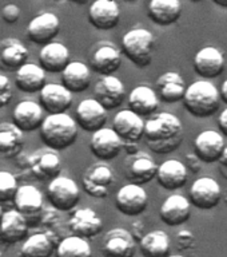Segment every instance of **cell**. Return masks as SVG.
Here are the masks:
<instances>
[{
    "label": "cell",
    "instance_id": "cell-47",
    "mask_svg": "<svg viewBox=\"0 0 227 257\" xmlns=\"http://www.w3.org/2000/svg\"><path fill=\"white\" fill-rule=\"evenodd\" d=\"M219 162L222 165H223V166H226V168H227V145H226V146H224L223 153H222V156H220Z\"/></svg>",
    "mask_w": 227,
    "mask_h": 257
},
{
    "label": "cell",
    "instance_id": "cell-45",
    "mask_svg": "<svg viewBox=\"0 0 227 257\" xmlns=\"http://www.w3.org/2000/svg\"><path fill=\"white\" fill-rule=\"evenodd\" d=\"M12 99V91H0V108L6 107Z\"/></svg>",
    "mask_w": 227,
    "mask_h": 257
},
{
    "label": "cell",
    "instance_id": "cell-20",
    "mask_svg": "<svg viewBox=\"0 0 227 257\" xmlns=\"http://www.w3.org/2000/svg\"><path fill=\"white\" fill-rule=\"evenodd\" d=\"M30 51L19 39L6 38L0 40V68L7 72H16L28 62Z\"/></svg>",
    "mask_w": 227,
    "mask_h": 257
},
{
    "label": "cell",
    "instance_id": "cell-38",
    "mask_svg": "<svg viewBox=\"0 0 227 257\" xmlns=\"http://www.w3.org/2000/svg\"><path fill=\"white\" fill-rule=\"evenodd\" d=\"M56 254L60 257H88L92 254L91 245L88 238L72 234L59 241L56 246Z\"/></svg>",
    "mask_w": 227,
    "mask_h": 257
},
{
    "label": "cell",
    "instance_id": "cell-36",
    "mask_svg": "<svg viewBox=\"0 0 227 257\" xmlns=\"http://www.w3.org/2000/svg\"><path fill=\"white\" fill-rule=\"evenodd\" d=\"M158 165L146 154L136 156L127 168V177L136 184H147L152 178H156Z\"/></svg>",
    "mask_w": 227,
    "mask_h": 257
},
{
    "label": "cell",
    "instance_id": "cell-24",
    "mask_svg": "<svg viewBox=\"0 0 227 257\" xmlns=\"http://www.w3.org/2000/svg\"><path fill=\"white\" fill-rule=\"evenodd\" d=\"M191 201L182 194L167 197L160 206V220L168 226L184 224L191 214Z\"/></svg>",
    "mask_w": 227,
    "mask_h": 257
},
{
    "label": "cell",
    "instance_id": "cell-15",
    "mask_svg": "<svg viewBox=\"0 0 227 257\" xmlns=\"http://www.w3.org/2000/svg\"><path fill=\"white\" fill-rule=\"evenodd\" d=\"M119 20L120 8L115 0H95L88 8V22L96 30H112Z\"/></svg>",
    "mask_w": 227,
    "mask_h": 257
},
{
    "label": "cell",
    "instance_id": "cell-19",
    "mask_svg": "<svg viewBox=\"0 0 227 257\" xmlns=\"http://www.w3.org/2000/svg\"><path fill=\"white\" fill-rule=\"evenodd\" d=\"M44 118V108L34 100H22L12 111V122L23 133H31L40 128Z\"/></svg>",
    "mask_w": 227,
    "mask_h": 257
},
{
    "label": "cell",
    "instance_id": "cell-4",
    "mask_svg": "<svg viewBox=\"0 0 227 257\" xmlns=\"http://www.w3.org/2000/svg\"><path fill=\"white\" fill-rule=\"evenodd\" d=\"M155 38L146 28H132L122 38L124 55L139 67L147 66L152 60Z\"/></svg>",
    "mask_w": 227,
    "mask_h": 257
},
{
    "label": "cell",
    "instance_id": "cell-12",
    "mask_svg": "<svg viewBox=\"0 0 227 257\" xmlns=\"http://www.w3.org/2000/svg\"><path fill=\"white\" fill-rule=\"evenodd\" d=\"M60 31L59 18L52 12H43L35 16L27 26V36L38 46L54 42Z\"/></svg>",
    "mask_w": 227,
    "mask_h": 257
},
{
    "label": "cell",
    "instance_id": "cell-3",
    "mask_svg": "<svg viewBox=\"0 0 227 257\" xmlns=\"http://www.w3.org/2000/svg\"><path fill=\"white\" fill-rule=\"evenodd\" d=\"M220 92L210 82L202 79L188 84L183 96L184 107L196 118H207L219 108Z\"/></svg>",
    "mask_w": 227,
    "mask_h": 257
},
{
    "label": "cell",
    "instance_id": "cell-18",
    "mask_svg": "<svg viewBox=\"0 0 227 257\" xmlns=\"http://www.w3.org/2000/svg\"><path fill=\"white\" fill-rule=\"evenodd\" d=\"M226 64L223 52L219 48L207 46L200 48L194 56V68L199 76H203L204 79L216 78L222 74Z\"/></svg>",
    "mask_w": 227,
    "mask_h": 257
},
{
    "label": "cell",
    "instance_id": "cell-30",
    "mask_svg": "<svg viewBox=\"0 0 227 257\" xmlns=\"http://www.w3.org/2000/svg\"><path fill=\"white\" fill-rule=\"evenodd\" d=\"M46 70L40 64L26 63L16 71L15 84L20 91L34 94L39 92L46 84Z\"/></svg>",
    "mask_w": 227,
    "mask_h": 257
},
{
    "label": "cell",
    "instance_id": "cell-26",
    "mask_svg": "<svg viewBox=\"0 0 227 257\" xmlns=\"http://www.w3.org/2000/svg\"><path fill=\"white\" fill-rule=\"evenodd\" d=\"M102 250L108 256H132L135 250V237L127 229H111L104 237Z\"/></svg>",
    "mask_w": 227,
    "mask_h": 257
},
{
    "label": "cell",
    "instance_id": "cell-53",
    "mask_svg": "<svg viewBox=\"0 0 227 257\" xmlns=\"http://www.w3.org/2000/svg\"><path fill=\"white\" fill-rule=\"evenodd\" d=\"M0 256H2V252H0Z\"/></svg>",
    "mask_w": 227,
    "mask_h": 257
},
{
    "label": "cell",
    "instance_id": "cell-32",
    "mask_svg": "<svg viewBox=\"0 0 227 257\" xmlns=\"http://www.w3.org/2000/svg\"><path fill=\"white\" fill-rule=\"evenodd\" d=\"M62 83L72 92L84 91L91 83V70L83 62L72 60L62 71Z\"/></svg>",
    "mask_w": 227,
    "mask_h": 257
},
{
    "label": "cell",
    "instance_id": "cell-44",
    "mask_svg": "<svg viewBox=\"0 0 227 257\" xmlns=\"http://www.w3.org/2000/svg\"><path fill=\"white\" fill-rule=\"evenodd\" d=\"M218 124H219V128H220V132H222V134H224V136L227 137V107L219 114Z\"/></svg>",
    "mask_w": 227,
    "mask_h": 257
},
{
    "label": "cell",
    "instance_id": "cell-35",
    "mask_svg": "<svg viewBox=\"0 0 227 257\" xmlns=\"http://www.w3.org/2000/svg\"><path fill=\"white\" fill-rule=\"evenodd\" d=\"M23 144V132L14 122L0 123V157L11 158L18 156Z\"/></svg>",
    "mask_w": 227,
    "mask_h": 257
},
{
    "label": "cell",
    "instance_id": "cell-49",
    "mask_svg": "<svg viewBox=\"0 0 227 257\" xmlns=\"http://www.w3.org/2000/svg\"><path fill=\"white\" fill-rule=\"evenodd\" d=\"M3 214H4L3 208H2V205H0V222H2V218H3Z\"/></svg>",
    "mask_w": 227,
    "mask_h": 257
},
{
    "label": "cell",
    "instance_id": "cell-33",
    "mask_svg": "<svg viewBox=\"0 0 227 257\" xmlns=\"http://www.w3.org/2000/svg\"><path fill=\"white\" fill-rule=\"evenodd\" d=\"M158 104H159L158 92L146 84L136 86L128 96V107L142 116L155 112Z\"/></svg>",
    "mask_w": 227,
    "mask_h": 257
},
{
    "label": "cell",
    "instance_id": "cell-50",
    "mask_svg": "<svg viewBox=\"0 0 227 257\" xmlns=\"http://www.w3.org/2000/svg\"><path fill=\"white\" fill-rule=\"evenodd\" d=\"M71 2H76V3H84L86 0H71Z\"/></svg>",
    "mask_w": 227,
    "mask_h": 257
},
{
    "label": "cell",
    "instance_id": "cell-9",
    "mask_svg": "<svg viewBox=\"0 0 227 257\" xmlns=\"http://www.w3.org/2000/svg\"><path fill=\"white\" fill-rule=\"evenodd\" d=\"M124 148L123 140L112 128L102 127L92 133L90 150L100 161H111L119 156Z\"/></svg>",
    "mask_w": 227,
    "mask_h": 257
},
{
    "label": "cell",
    "instance_id": "cell-31",
    "mask_svg": "<svg viewBox=\"0 0 227 257\" xmlns=\"http://www.w3.org/2000/svg\"><path fill=\"white\" fill-rule=\"evenodd\" d=\"M182 15L180 0H151L148 3V18L158 26H171Z\"/></svg>",
    "mask_w": 227,
    "mask_h": 257
},
{
    "label": "cell",
    "instance_id": "cell-2",
    "mask_svg": "<svg viewBox=\"0 0 227 257\" xmlns=\"http://www.w3.org/2000/svg\"><path fill=\"white\" fill-rule=\"evenodd\" d=\"M78 122L67 112L48 114L40 126V140L47 148L56 152L66 150L78 138Z\"/></svg>",
    "mask_w": 227,
    "mask_h": 257
},
{
    "label": "cell",
    "instance_id": "cell-14",
    "mask_svg": "<svg viewBox=\"0 0 227 257\" xmlns=\"http://www.w3.org/2000/svg\"><path fill=\"white\" fill-rule=\"evenodd\" d=\"M76 122L84 132L94 133L104 127L107 120V108L96 98L83 99L76 107Z\"/></svg>",
    "mask_w": 227,
    "mask_h": 257
},
{
    "label": "cell",
    "instance_id": "cell-22",
    "mask_svg": "<svg viewBox=\"0 0 227 257\" xmlns=\"http://www.w3.org/2000/svg\"><path fill=\"white\" fill-rule=\"evenodd\" d=\"M224 144L223 134L216 130H204L199 133L194 140L195 154L206 164H211L220 160L223 153Z\"/></svg>",
    "mask_w": 227,
    "mask_h": 257
},
{
    "label": "cell",
    "instance_id": "cell-41",
    "mask_svg": "<svg viewBox=\"0 0 227 257\" xmlns=\"http://www.w3.org/2000/svg\"><path fill=\"white\" fill-rule=\"evenodd\" d=\"M176 242L179 245V248L188 249L191 248L192 244L195 242V237H194V234H192L190 230L183 229V230H180V232L176 234Z\"/></svg>",
    "mask_w": 227,
    "mask_h": 257
},
{
    "label": "cell",
    "instance_id": "cell-28",
    "mask_svg": "<svg viewBox=\"0 0 227 257\" xmlns=\"http://www.w3.org/2000/svg\"><path fill=\"white\" fill-rule=\"evenodd\" d=\"M156 92L167 103H175L183 99L187 84L183 76L176 71H167L156 79Z\"/></svg>",
    "mask_w": 227,
    "mask_h": 257
},
{
    "label": "cell",
    "instance_id": "cell-23",
    "mask_svg": "<svg viewBox=\"0 0 227 257\" xmlns=\"http://www.w3.org/2000/svg\"><path fill=\"white\" fill-rule=\"evenodd\" d=\"M28 228L27 218L18 209L7 210L0 222V241L4 244H16L26 240Z\"/></svg>",
    "mask_w": 227,
    "mask_h": 257
},
{
    "label": "cell",
    "instance_id": "cell-25",
    "mask_svg": "<svg viewBox=\"0 0 227 257\" xmlns=\"http://www.w3.org/2000/svg\"><path fill=\"white\" fill-rule=\"evenodd\" d=\"M187 177L188 169L186 164L175 158L162 162L156 172V180L162 188L167 190H176L184 186Z\"/></svg>",
    "mask_w": 227,
    "mask_h": 257
},
{
    "label": "cell",
    "instance_id": "cell-42",
    "mask_svg": "<svg viewBox=\"0 0 227 257\" xmlns=\"http://www.w3.org/2000/svg\"><path fill=\"white\" fill-rule=\"evenodd\" d=\"M187 161H188V165H186V166H187V169H191L194 173L199 172L200 164L203 162V161L200 160L199 157L196 156V154H195V156L190 154V156H187Z\"/></svg>",
    "mask_w": 227,
    "mask_h": 257
},
{
    "label": "cell",
    "instance_id": "cell-43",
    "mask_svg": "<svg viewBox=\"0 0 227 257\" xmlns=\"http://www.w3.org/2000/svg\"><path fill=\"white\" fill-rule=\"evenodd\" d=\"M0 91H12L11 79L7 75H4L3 72H0Z\"/></svg>",
    "mask_w": 227,
    "mask_h": 257
},
{
    "label": "cell",
    "instance_id": "cell-46",
    "mask_svg": "<svg viewBox=\"0 0 227 257\" xmlns=\"http://www.w3.org/2000/svg\"><path fill=\"white\" fill-rule=\"evenodd\" d=\"M219 92H220V98H222L224 103L227 104V79L224 80L223 83H222V86H220Z\"/></svg>",
    "mask_w": 227,
    "mask_h": 257
},
{
    "label": "cell",
    "instance_id": "cell-52",
    "mask_svg": "<svg viewBox=\"0 0 227 257\" xmlns=\"http://www.w3.org/2000/svg\"><path fill=\"white\" fill-rule=\"evenodd\" d=\"M191 2H200V0H191Z\"/></svg>",
    "mask_w": 227,
    "mask_h": 257
},
{
    "label": "cell",
    "instance_id": "cell-16",
    "mask_svg": "<svg viewBox=\"0 0 227 257\" xmlns=\"http://www.w3.org/2000/svg\"><path fill=\"white\" fill-rule=\"evenodd\" d=\"M39 102L48 114L66 112L72 104V91L63 83H46L39 91Z\"/></svg>",
    "mask_w": 227,
    "mask_h": 257
},
{
    "label": "cell",
    "instance_id": "cell-7",
    "mask_svg": "<svg viewBox=\"0 0 227 257\" xmlns=\"http://www.w3.org/2000/svg\"><path fill=\"white\" fill-rule=\"evenodd\" d=\"M27 166L35 178L40 181H51L60 176L62 160L54 149H40L28 157Z\"/></svg>",
    "mask_w": 227,
    "mask_h": 257
},
{
    "label": "cell",
    "instance_id": "cell-8",
    "mask_svg": "<svg viewBox=\"0 0 227 257\" xmlns=\"http://www.w3.org/2000/svg\"><path fill=\"white\" fill-rule=\"evenodd\" d=\"M147 192L136 182L122 186L115 196L116 209L124 216H139L147 208Z\"/></svg>",
    "mask_w": 227,
    "mask_h": 257
},
{
    "label": "cell",
    "instance_id": "cell-10",
    "mask_svg": "<svg viewBox=\"0 0 227 257\" xmlns=\"http://www.w3.org/2000/svg\"><path fill=\"white\" fill-rule=\"evenodd\" d=\"M82 184L87 194L96 198H104L114 184V170L103 162L91 165L84 172Z\"/></svg>",
    "mask_w": 227,
    "mask_h": 257
},
{
    "label": "cell",
    "instance_id": "cell-1",
    "mask_svg": "<svg viewBox=\"0 0 227 257\" xmlns=\"http://www.w3.org/2000/svg\"><path fill=\"white\" fill-rule=\"evenodd\" d=\"M143 137L152 152L166 154L179 148L183 140V126L171 112H158L146 122Z\"/></svg>",
    "mask_w": 227,
    "mask_h": 257
},
{
    "label": "cell",
    "instance_id": "cell-11",
    "mask_svg": "<svg viewBox=\"0 0 227 257\" xmlns=\"http://www.w3.org/2000/svg\"><path fill=\"white\" fill-rule=\"evenodd\" d=\"M144 124L142 115L131 108L120 110L112 120V127L123 140V144H136L144 136Z\"/></svg>",
    "mask_w": 227,
    "mask_h": 257
},
{
    "label": "cell",
    "instance_id": "cell-17",
    "mask_svg": "<svg viewBox=\"0 0 227 257\" xmlns=\"http://www.w3.org/2000/svg\"><path fill=\"white\" fill-rule=\"evenodd\" d=\"M94 95L107 110L118 107L122 104L126 95L123 82L115 75H102L95 83Z\"/></svg>",
    "mask_w": 227,
    "mask_h": 257
},
{
    "label": "cell",
    "instance_id": "cell-27",
    "mask_svg": "<svg viewBox=\"0 0 227 257\" xmlns=\"http://www.w3.org/2000/svg\"><path fill=\"white\" fill-rule=\"evenodd\" d=\"M70 62V50L59 42L44 44L39 52V64L51 74H62Z\"/></svg>",
    "mask_w": 227,
    "mask_h": 257
},
{
    "label": "cell",
    "instance_id": "cell-37",
    "mask_svg": "<svg viewBox=\"0 0 227 257\" xmlns=\"http://www.w3.org/2000/svg\"><path fill=\"white\" fill-rule=\"evenodd\" d=\"M140 248L146 256H167L170 252V237L163 230L144 233V236L140 238Z\"/></svg>",
    "mask_w": 227,
    "mask_h": 257
},
{
    "label": "cell",
    "instance_id": "cell-40",
    "mask_svg": "<svg viewBox=\"0 0 227 257\" xmlns=\"http://www.w3.org/2000/svg\"><path fill=\"white\" fill-rule=\"evenodd\" d=\"M2 19L8 24L16 23L20 19V8L16 4H6L2 8Z\"/></svg>",
    "mask_w": 227,
    "mask_h": 257
},
{
    "label": "cell",
    "instance_id": "cell-39",
    "mask_svg": "<svg viewBox=\"0 0 227 257\" xmlns=\"http://www.w3.org/2000/svg\"><path fill=\"white\" fill-rule=\"evenodd\" d=\"M18 180L10 172L0 170V204L14 202V198L18 192Z\"/></svg>",
    "mask_w": 227,
    "mask_h": 257
},
{
    "label": "cell",
    "instance_id": "cell-51",
    "mask_svg": "<svg viewBox=\"0 0 227 257\" xmlns=\"http://www.w3.org/2000/svg\"><path fill=\"white\" fill-rule=\"evenodd\" d=\"M126 2H136V0H126Z\"/></svg>",
    "mask_w": 227,
    "mask_h": 257
},
{
    "label": "cell",
    "instance_id": "cell-21",
    "mask_svg": "<svg viewBox=\"0 0 227 257\" xmlns=\"http://www.w3.org/2000/svg\"><path fill=\"white\" fill-rule=\"evenodd\" d=\"M68 228L72 234H78L84 238H92L102 232L103 221L94 209L82 208L72 213L68 221Z\"/></svg>",
    "mask_w": 227,
    "mask_h": 257
},
{
    "label": "cell",
    "instance_id": "cell-34",
    "mask_svg": "<svg viewBox=\"0 0 227 257\" xmlns=\"http://www.w3.org/2000/svg\"><path fill=\"white\" fill-rule=\"evenodd\" d=\"M59 242H56V236L51 232H40L32 234L22 245L20 253L24 256H51Z\"/></svg>",
    "mask_w": 227,
    "mask_h": 257
},
{
    "label": "cell",
    "instance_id": "cell-5",
    "mask_svg": "<svg viewBox=\"0 0 227 257\" xmlns=\"http://www.w3.org/2000/svg\"><path fill=\"white\" fill-rule=\"evenodd\" d=\"M47 197L52 208L59 212H68L78 205L80 200V189L72 178L58 176L50 181Z\"/></svg>",
    "mask_w": 227,
    "mask_h": 257
},
{
    "label": "cell",
    "instance_id": "cell-29",
    "mask_svg": "<svg viewBox=\"0 0 227 257\" xmlns=\"http://www.w3.org/2000/svg\"><path fill=\"white\" fill-rule=\"evenodd\" d=\"M90 64L94 71L100 75H111L118 71L122 64L119 50L112 44H100L91 55Z\"/></svg>",
    "mask_w": 227,
    "mask_h": 257
},
{
    "label": "cell",
    "instance_id": "cell-13",
    "mask_svg": "<svg viewBox=\"0 0 227 257\" xmlns=\"http://www.w3.org/2000/svg\"><path fill=\"white\" fill-rule=\"evenodd\" d=\"M220 197L222 190L219 184L211 177H200L195 180L188 192V198L191 204L204 210L215 208L219 204Z\"/></svg>",
    "mask_w": 227,
    "mask_h": 257
},
{
    "label": "cell",
    "instance_id": "cell-48",
    "mask_svg": "<svg viewBox=\"0 0 227 257\" xmlns=\"http://www.w3.org/2000/svg\"><path fill=\"white\" fill-rule=\"evenodd\" d=\"M216 6H219V7L227 8V0H212Z\"/></svg>",
    "mask_w": 227,
    "mask_h": 257
},
{
    "label": "cell",
    "instance_id": "cell-6",
    "mask_svg": "<svg viewBox=\"0 0 227 257\" xmlns=\"http://www.w3.org/2000/svg\"><path fill=\"white\" fill-rule=\"evenodd\" d=\"M14 204L15 208L27 218L30 226H35L42 221L44 209L43 194L36 186L32 185L19 186L14 198Z\"/></svg>",
    "mask_w": 227,
    "mask_h": 257
}]
</instances>
